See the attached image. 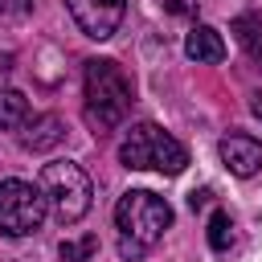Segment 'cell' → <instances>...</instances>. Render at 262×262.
Segmentation results:
<instances>
[{
  "instance_id": "cell-1",
  "label": "cell",
  "mask_w": 262,
  "mask_h": 262,
  "mask_svg": "<svg viewBox=\"0 0 262 262\" xmlns=\"http://www.w3.org/2000/svg\"><path fill=\"white\" fill-rule=\"evenodd\" d=\"M115 225H119V258H143L164 229L172 225V205L147 188H131L115 205Z\"/></svg>"
},
{
  "instance_id": "cell-2",
  "label": "cell",
  "mask_w": 262,
  "mask_h": 262,
  "mask_svg": "<svg viewBox=\"0 0 262 262\" xmlns=\"http://www.w3.org/2000/svg\"><path fill=\"white\" fill-rule=\"evenodd\" d=\"M131 102H135V90H131V78L119 70V61L111 57L86 61V123L94 135L115 131L127 119Z\"/></svg>"
},
{
  "instance_id": "cell-3",
  "label": "cell",
  "mask_w": 262,
  "mask_h": 262,
  "mask_svg": "<svg viewBox=\"0 0 262 262\" xmlns=\"http://www.w3.org/2000/svg\"><path fill=\"white\" fill-rule=\"evenodd\" d=\"M119 164L131 172H164V176H180L188 164V151L180 139H172L164 127L156 123H135L127 131V139L119 143Z\"/></svg>"
},
{
  "instance_id": "cell-4",
  "label": "cell",
  "mask_w": 262,
  "mask_h": 262,
  "mask_svg": "<svg viewBox=\"0 0 262 262\" xmlns=\"http://www.w3.org/2000/svg\"><path fill=\"white\" fill-rule=\"evenodd\" d=\"M37 188L45 196V205L53 209V217L61 225H74L90 213V201H94V188H90V176L74 164V160H53L41 168L37 176Z\"/></svg>"
},
{
  "instance_id": "cell-5",
  "label": "cell",
  "mask_w": 262,
  "mask_h": 262,
  "mask_svg": "<svg viewBox=\"0 0 262 262\" xmlns=\"http://www.w3.org/2000/svg\"><path fill=\"white\" fill-rule=\"evenodd\" d=\"M45 196L29 180H0V233L4 237H29L45 221Z\"/></svg>"
},
{
  "instance_id": "cell-6",
  "label": "cell",
  "mask_w": 262,
  "mask_h": 262,
  "mask_svg": "<svg viewBox=\"0 0 262 262\" xmlns=\"http://www.w3.org/2000/svg\"><path fill=\"white\" fill-rule=\"evenodd\" d=\"M66 8L78 20V29L86 37H94V41L115 37V29L127 16V0H66Z\"/></svg>"
},
{
  "instance_id": "cell-7",
  "label": "cell",
  "mask_w": 262,
  "mask_h": 262,
  "mask_svg": "<svg viewBox=\"0 0 262 262\" xmlns=\"http://www.w3.org/2000/svg\"><path fill=\"white\" fill-rule=\"evenodd\" d=\"M217 151L233 176H254L262 168V139H254V135H225L217 143Z\"/></svg>"
},
{
  "instance_id": "cell-8",
  "label": "cell",
  "mask_w": 262,
  "mask_h": 262,
  "mask_svg": "<svg viewBox=\"0 0 262 262\" xmlns=\"http://www.w3.org/2000/svg\"><path fill=\"white\" fill-rule=\"evenodd\" d=\"M184 53H188L192 61H209V66H217V61L225 57V41H221V33H217V29L196 25V29L184 37Z\"/></svg>"
},
{
  "instance_id": "cell-9",
  "label": "cell",
  "mask_w": 262,
  "mask_h": 262,
  "mask_svg": "<svg viewBox=\"0 0 262 262\" xmlns=\"http://www.w3.org/2000/svg\"><path fill=\"white\" fill-rule=\"evenodd\" d=\"M229 29H233V41L246 49V57L262 66V16L258 12H242V16H233Z\"/></svg>"
},
{
  "instance_id": "cell-10",
  "label": "cell",
  "mask_w": 262,
  "mask_h": 262,
  "mask_svg": "<svg viewBox=\"0 0 262 262\" xmlns=\"http://www.w3.org/2000/svg\"><path fill=\"white\" fill-rule=\"evenodd\" d=\"M61 143V119L57 115H41L29 123V135H25V147L29 151H49Z\"/></svg>"
},
{
  "instance_id": "cell-11",
  "label": "cell",
  "mask_w": 262,
  "mask_h": 262,
  "mask_svg": "<svg viewBox=\"0 0 262 262\" xmlns=\"http://www.w3.org/2000/svg\"><path fill=\"white\" fill-rule=\"evenodd\" d=\"M29 119V98L16 90H0V127H20Z\"/></svg>"
},
{
  "instance_id": "cell-12",
  "label": "cell",
  "mask_w": 262,
  "mask_h": 262,
  "mask_svg": "<svg viewBox=\"0 0 262 262\" xmlns=\"http://www.w3.org/2000/svg\"><path fill=\"white\" fill-rule=\"evenodd\" d=\"M229 242H233V221H229L225 209H217L209 217V246L213 250H229Z\"/></svg>"
},
{
  "instance_id": "cell-13",
  "label": "cell",
  "mask_w": 262,
  "mask_h": 262,
  "mask_svg": "<svg viewBox=\"0 0 262 262\" xmlns=\"http://www.w3.org/2000/svg\"><path fill=\"white\" fill-rule=\"evenodd\" d=\"M94 250H98V237H94V233H86L82 242H61V250H57V254H61V262H86Z\"/></svg>"
},
{
  "instance_id": "cell-14",
  "label": "cell",
  "mask_w": 262,
  "mask_h": 262,
  "mask_svg": "<svg viewBox=\"0 0 262 262\" xmlns=\"http://www.w3.org/2000/svg\"><path fill=\"white\" fill-rule=\"evenodd\" d=\"M33 8V0H0V16H25Z\"/></svg>"
},
{
  "instance_id": "cell-15",
  "label": "cell",
  "mask_w": 262,
  "mask_h": 262,
  "mask_svg": "<svg viewBox=\"0 0 262 262\" xmlns=\"http://www.w3.org/2000/svg\"><path fill=\"white\" fill-rule=\"evenodd\" d=\"M209 196H213L209 188H196V192H188V205H192V209H201V205H209Z\"/></svg>"
},
{
  "instance_id": "cell-16",
  "label": "cell",
  "mask_w": 262,
  "mask_h": 262,
  "mask_svg": "<svg viewBox=\"0 0 262 262\" xmlns=\"http://www.w3.org/2000/svg\"><path fill=\"white\" fill-rule=\"evenodd\" d=\"M250 111H254V119H262V90L250 94Z\"/></svg>"
},
{
  "instance_id": "cell-17",
  "label": "cell",
  "mask_w": 262,
  "mask_h": 262,
  "mask_svg": "<svg viewBox=\"0 0 262 262\" xmlns=\"http://www.w3.org/2000/svg\"><path fill=\"white\" fill-rule=\"evenodd\" d=\"M168 8H172V12H188V4H184V0H168Z\"/></svg>"
}]
</instances>
